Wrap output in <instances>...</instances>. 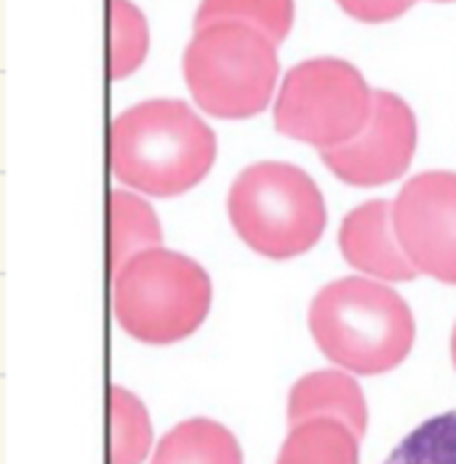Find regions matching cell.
Returning <instances> with one entry per match:
<instances>
[{
  "mask_svg": "<svg viewBox=\"0 0 456 464\" xmlns=\"http://www.w3.org/2000/svg\"><path fill=\"white\" fill-rule=\"evenodd\" d=\"M344 14H350L358 22L382 24L403 16L413 5V0H336Z\"/></svg>",
  "mask_w": 456,
  "mask_h": 464,
  "instance_id": "18",
  "label": "cell"
},
{
  "mask_svg": "<svg viewBox=\"0 0 456 464\" xmlns=\"http://www.w3.org/2000/svg\"><path fill=\"white\" fill-rule=\"evenodd\" d=\"M416 150V118L393 92H374V112L353 141L320 150L334 177L353 187H376L406 174Z\"/></svg>",
  "mask_w": 456,
  "mask_h": 464,
  "instance_id": "8",
  "label": "cell"
},
{
  "mask_svg": "<svg viewBox=\"0 0 456 464\" xmlns=\"http://www.w3.org/2000/svg\"><path fill=\"white\" fill-rule=\"evenodd\" d=\"M374 92L364 75L342 59L296 64L275 102V129L318 150L353 141L371 121Z\"/></svg>",
  "mask_w": 456,
  "mask_h": 464,
  "instance_id": "6",
  "label": "cell"
},
{
  "mask_svg": "<svg viewBox=\"0 0 456 464\" xmlns=\"http://www.w3.org/2000/svg\"><path fill=\"white\" fill-rule=\"evenodd\" d=\"M211 307V278L189 256L150 248L112 276L121 328L144 344H171L195 334Z\"/></svg>",
  "mask_w": 456,
  "mask_h": 464,
  "instance_id": "3",
  "label": "cell"
},
{
  "mask_svg": "<svg viewBox=\"0 0 456 464\" xmlns=\"http://www.w3.org/2000/svg\"><path fill=\"white\" fill-rule=\"evenodd\" d=\"M361 435L331 417L307 419L291 427L277 464H358Z\"/></svg>",
  "mask_w": 456,
  "mask_h": 464,
  "instance_id": "12",
  "label": "cell"
},
{
  "mask_svg": "<svg viewBox=\"0 0 456 464\" xmlns=\"http://www.w3.org/2000/svg\"><path fill=\"white\" fill-rule=\"evenodd\" d=\"M451 358H454V366H456V325H454V336H451Z\"/></svg>",
  "mask_w": 456,
  "mask_h": 464,
  "instance_id": "19",
  "label": "cell"
},
{
  "mask_svg": "<svg viewBox=\"0 0 456 464\" xmlns=\"http://www.w3.org/2000/svg\"><path fill=\"white\" fill-rule=\"evenodd\" d=\"M214 160V131L179 99H150L112 121V174L139 192L182 195L211 171Z\"/></svg>",
  "mask_w": 456,
  "mask_h": 464,
  "instance_id": "1",
  "label": "cell"
},
{
  "mask_svg": "<svg viewBox=\"0 0 456 464\" xmlns=\"http://www.w3.org/2000/svg\"><path fill=\"white\" fill-rule=\"evenodd\" d=\"M310 331L331 363L364 376L398 369L416 336L401 294L368 278H342L320 288L310 304Z\"/></svg>",
  "mask_w": 456,
  "mask_h": 464,
  "instance_id": "2",
  "label": "cell"
},
{
  "mask_svg": "<svg viewBox=\"0 0 456 464\" xmlns=\"http://www.w3.org/2000/svg\"><path fill=\"white\" fill-rule=\"evenodd\" d=\"M229 222L257 254L291 259L310 251L325 230L318 185L291 163H254L229 187Z\"/></svg>",
  "mask_w": 456,
  "mask_h": 464,
  "instance_id": "5",
  "label": "cell"
},
{
  "mask_svg": "<svg viewBox=\"0 0 456 464\" xmlns=\"http://www.w3.org/2000/svg\"><path fill=\"white\" fill-rule=\"evenodd\" d=\"M384 464H456V409L419 424Z\"/></svg>",
  "mask_w": 456,
  "mask_h": 464,
  "instance_id": "17",
  "label": "cell"
},
{
  "mask_svg": "<svg viewBox=\"0 0 456 464\" xmlns=\"http://www.w3.org/2000/svg\"><path fill=\"white\" fill-rule=\"evenodd\" d=\"M331 417L350 424L361 438L368 427V409L361 384L344 372H313L302 376L288 392V427L307 419Z\"/></svg>",
  "mask_w": 456,
  "mask_h": 464,
  "instance_id": "10",
  "label": "cell"
},
{
  "mask_svg": "<svg viewBox=\"0 0 456 464\" xmlns=\"http://www.w3.org/2000/svg\"><path fill=\"white\" fill-rule=\"evenodd\" d=\"M342 256L350 267L379 280H413L419 270L411 265L393 225V203L368 200L353 208L339 230Z\"/></svg>",
  "mask_w": 456,
  "mask_h": 464,
  "instance_id": "9",
  "label": "cell"
},
{
  "mask_svg": "<svg viewBox=\"0 0 456 464\" xmlns=\"http://www.w3.org/2000/svg\"><path fill=\"white\" fill-rule=\"evenodd\" d=\"M393 225L419 273L456 285L454 171H427L409 179L393 203Z\"/></svg>",
  "mask_w": 456,
  "mask_h": 464,
  "instance_id": "7",
  "label": "cell"
},
{
  "mask_svg": "<svg viewBox=\"0 0 456 464\" xmlns=\"http://www.w3.org/2000/svg\"><path fill=\"white\" fill-rule=\"evenodd\" d=\"M150 48L147 19L131 0H110V78L123 81L144 62Z\"/></svg>",
  "mask_w": 456,
  "mask_h": 464,
  "instance_id": "16",
  "label": "cell"
},
{
  "mask_svg": "<svg viewBox=\"0 0 456 464\" xmlns=\"http://www.w3.org/2000/svg\"><path fill=\"white\" fill-rule=\"evenodd\" d=\"M152 464H243L238 438L214 419H187L155 449Z\"/></svg>",
  "mask_w": 456,
  "mask_h": 464,
  "instance_id": "11",
  "label": "cell"
},
{
  "mask_svg": "<svg viewBox=\"0 0 456 464\" xmlns=\"http://www.w3.org/2000/svg\"><path fill=\"white\" fill-rule=\"evenodd\" d=\"M152 446L144 403L123 387L110 390V464H141Z\"/></svg>",
  "mask_w": 456,
  "mask_h": 464,
  "instance_id": "14",
  "label": "cell"
},
{
  "mask_svg": "<svg viewBox=\"0 0 456 464\" xmlns=\"http://www.w3.org/2000/svg\"><path fill=\"white\" fill-rule=\"evenodd\" d=\"M163 230L155 211L126 189L110 195V267L112 276L141 251L160 248Z\"/></svg>",
  "mask_w": 456,
  "mask_h": 464,
  "instance_id": "13",
  "label": "cell"
},
{
  "mask_svg": "<svg viewBox=\"0 0 456 464\" xmlns=\"http://www.w3.org/2000/svg\"><path fill=\"white\" fill-rule=\"evenodd\" d=\"M435 3H454V0H435Z\"/></svg>",
  "mask_w": 456,
  "mask_h": 464,
  "instance_id": "20",
  "label": "cell"
},
{
  "mask_svg": "<svg viewBox=\"0 0 456 464\" xmlns=\"http://www.w3.org/2000/svg\"><path fill=\"white\" fill-rule=\"evenodd\" d=\"M275 46L265 33L240 22L198 27L184 51V81L198 107L228 121L259 115L277 81Z\"/></svg>",
  "mask_w": 456,
  "mask_h": 464,
  "instance_id": "4",
  "label": "cell"
},
{
  "mask_svg": "<svg viewBox=\"0 0 456 464\" xmlns=\"http://www.w3.org/2000/svg\"><path fill=\"white\" fill-rule=\"evenodd\" d=\"M214 22H240L280 44L294 24V0H203L195 30Z\"/></svg>",
  "mask_w": 456,
  "mask_h": 464,
  "instance_id": "15",
  "label": "cell"
}]
</instances>
